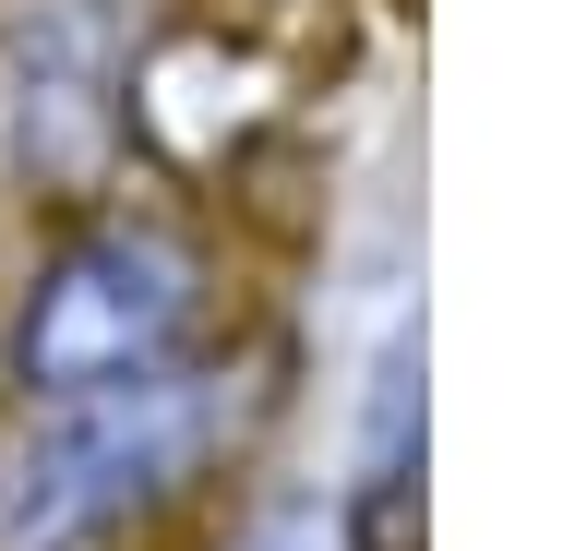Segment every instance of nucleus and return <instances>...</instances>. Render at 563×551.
I'll list each match as a JSON object with an SVG mask.
<instances>
[{
    "label": "nucleus",
    "mask_w": 563,
    "mask_h": 551,
    "mask_svg": "<svg viewBox=\"0 0 563 551\" xmlns=\"http://www.w3.org/2000/svg\"><path fill=\"white\" fill-rule=\"evenodd\" d=\"M228 432L217 384L205 372H144V384H109V396H73L48 408L36 443L0 467V551H85L109 540L120 516H144L156 492L192 480V455Z\"/></svg>",
    "instance_id": "1"
},
{
    "label": "nucleus",
    "mask_w": 563,
    "mask_h": 551,
    "mask_svg": "<svg viewBox=\"0 0 563 551\" xmlns=\"http://www.w3.org/2000/svg\"><path fill=\"white\" fill-rule=\"evenodd\" d=\"M205 312V264L192 240L156 217H109L85 240H60L24 288V324H12V372L36 408H73V396H109L180 360V335Z\"/></svg>",
    "instance_id": "2"
}]
</instances>
